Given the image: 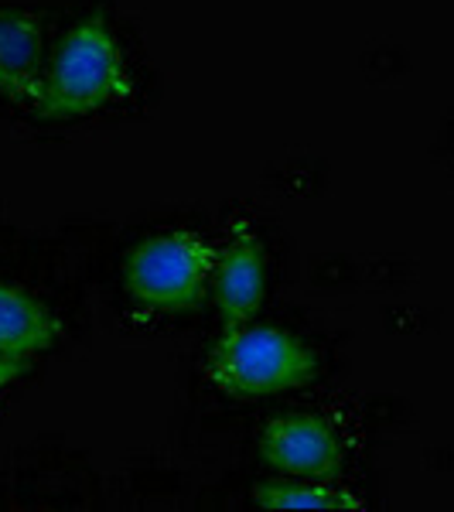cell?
<instances>
[{
    "label": "cell",
    "mask_w": 454,
    "mask_h": 512,
    "mask_svg": "<svg viewBox=\"0 0 454 512\" xmlns=\"http://www.w3.org/2000/svg\"><path fill=\"white\" fill-rule=\"evenodd\" d=\"M130 93L127 62L113 28L99 14H86L59 38L28 99L41 120H79L120 103Z\"/></svg>",
    "instance_id": "obj_1"
},
{
    "label": "cell",
    "mask_w": 454,
    "mask_h": 512,
    "mask_svg": "<svg viewBox=\"0 0 454 512\" xmlns=\"http://www.w3.org/2000/svg\"><path fill=\"white\" fill-rule=\"evenodd\" d=\"M318 376L315 349L274 325L226 328L212 349V379L233 396H274L308 386Z\"/></svg>",
    "instance_id": "obj_2"
},
{
    "label": "cell",
    "mask_w": 454,
    "mask_h": 512,
    "mask_svg": "<svg viewBox=\"0 0 454 512\" xmlns=\"http://www.w3.org/2000/svg\"><path fill=\"white\" fill-rule=\"evenodd\" d=\"M216 250L202 236L171 229L140 239L123 260V287L140 308L188 311L212 284Z\"/></svg>",
    "instance_id": "obj_3"
},
{
    "label": "cell",
    "mask_w": 454,
    "mask_h": 512,
    "mask_svg": "<svg viewBox=\"0 0 454 512\" xmlns=\"http://www.w3.org/2000/svg\"><path fill=\"white\" fill-rule=\"evenodd\" d=\"M260 454L274 472L291 478L332 482L342 472L338 434L315 414H287L270 420L260 437Z\"/></svg>",
    "instance_id": "obj_4"
},
{
    "label": "cell",
    "mask_w": 454,
    "mask_h": 512,
    "mask_svg": "<svg viewBox=\"0 0 454 512\" xmlns=\"http://www.w3.org/2000/svg\"><path fill=\"white\" fill-rule=\"evenodd\" d=\"M212 291H216V308L226 328L250 325L257 318L263 294H267V260H263L257 236L239 229L226 243V250L216 253Z\"/></svg>",
    "instance_id": "obj_5"
},
{
    "label": "cell",
    "mask_w": 454,
    "mask_h": 512,
    "mask_svg": "<svg viewBox=\"0 0 454 512\" xmlns=\"http://www.w3.org/2000/svg\"><path fill=\"white\" fill-rule=\"evenodd\" d=\"M62 335V321L41 297L0 284V355L35 362Z\"/></svg>",
    "instance_id": "obj_6"
},
{
    "label": "cell",
    "mask_w": 454,
    "mask_h": 512,
    "mask_svg": "<svg viewBox=\"0 0 454 512\" xmlns=\"http://www.w3.org/2000/svg\"><path fill=\"white\" fill-rule=\"evenodd\" d=\"M45 62L41 21L28 11L0 7V93L31 99Z\"/></svg>",
    "instance_id": "obj_7"
},
{
    "label": "cell",
    "mask_w": 454,
    "mask_h": 512,
    "mask_svg": "<svg viewBox=\"0 0 454 512\" xmlns=\"http://www.w3.org/2000/svg\"><path fill=\"white\" fill-rule=\"evenodd\" d=\"M253 502L263 509H352L359 506L345 489L321 482V478H274L253 485Z\"/></svg>",
    "instance_id": "obj_8"
},
{
    "label": "cell",
    "mask_w": 454,
    "mask_h": 512,
    "mask_svg": "<svg viewBox=\"0 0 454 512\" xmlns=\"http://www.w3.org/2000/svg\"><path fill=\"white\" fill-rule=\"evenodd\" d=\"M31 362H21V359H7V355H0V393L11 390L18 379L28 373Z\"/></svg>",
    "instance_id": "obj_9"
}]
</instances>
